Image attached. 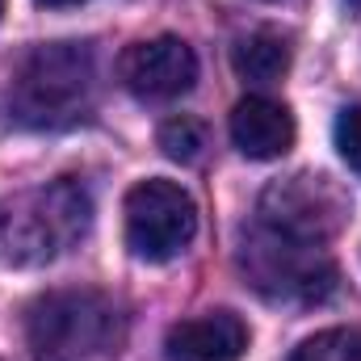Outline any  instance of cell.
Wrapping results in <instances>:
<instances>
[{
    "mask_svg": "<svg viewBox=\"0 0 361 361\" xmlns=\"http://www.w3.org/2000/svg\"><path fill=\"white\" fill-rule=\"evenodd\" d=\"M97 55L89 42H42L34 47L8 89L13 118L34 130H63L92 114Z\"/></svg>",
    "mask_w": 361,
    "mask_h": 361,
    "instance_id": "6da1fadb",
    "label": "cell"
},
{
    "mask_svg": "<svg viewBox=\"0 0 361 361\" xmlns=\"http://www.w3.org/2000/svg\"><path fill=\"white\" fill-rule=\"evenodd\" d=\"M92 227V193L76 177L47 180L17 202H8L0 219V252L4 261L34 269L72 252Z\"/></svg>",
    "mask_w": 361,
    "mask_h": 361,
    "instance_id": "7a4b0ae2",
    "label": "cell"
},
{
    "mask_svg": "<svg viewBox=\"0 0 361 361\" xmlns=\"http://www.w3.org/2000/svg\"><path fill=\"white\" fill-rule=\"evenodd\" d=\"M25 341L34 357L89 361L118 345V307L97 290H51L25 307Z\"/></svg>",
    "mask_w": 361,
    "mask_h": 361,
    "instance_id": "3957f363",
    "label": "cell"
},
{
    "mask_svg": "<svg viewBox=\"0 0 361 361\" xmlns=\"http://www.w3.org/2000/svg\"><path fill=\"white\" fill-rule=\"evenodd\" d=\"M240 269L248 277V286L269 298V302H298V307H315L328 302L336 294V261L315 248V244H298L269 231L265 223H257L252 231H244L240 240Z\"/></svg>",
    "mask_w": 361,
    "mask_h": 361,
    "instance_id": "277c9868",
    "label": "cell"
},
{
    "mask_svg": "<svg viewBox=\"0 0 361 361\" xmlns=\"http://www.w3.org/2000/svg\"><path fill=\"white\" fill-rule=\"evenodd\" d=\"M261 223L298 244L324 248L332 235L345 231L353 202L328 173H290L261 189Z\"/></svg>",
    "mask_w": 361,
    "mask_h": 361,
    "instance_id": "5b68a950",
    "label": "cell"
},
{
    "mask_svg": "<svg viewBox=\"0 0 361 361\" xmlns=\"http://www.w3.org/2000/svg\"><path fill=\"white\" fill-rule=\"evenodd\" d=\"M122 214H126V248L147 265H164L180 257L197 235V206L177 180H139L126 193Z\"/></svg>",
    "mask_w": 361,
    "mask_h": 361,
    "instance_id": "8992f818",
    "label": "cell"
},
{
    "mask_svg": "<svg viewBox=\"0 0 361 361\" xmlns=\"http://www.w3.org/2000/svg\"><path fill=\"white\" fill-rule=\"evenodd\" d=\"M118 76L143 101H173L197 85V55L189 42H180L173 34L143 38V42H130L122 51Z\"/></svg>",
    "mask_w": 361,
    "mask_h": 361,
    "instance_id": "52a82bcc",
    "label": "cell"
},
{
    "mask_svg": "<svg viewBox=\"0 0 361 361\" xmlns=\"http://www.w3.org/2000/svg\"><path fill=\"white\" fill-rule=\"evenodd\" d=\"M248 349V324L235 311H206L180 319L164 336L169 361H240Z\"/></svg>",
    "mask_w": 361,
    "mask_h": 361,
    "instance_id": "ba28073f",
    "label": "cell"
},
{
    "mask_svg": "<svg viewBox=\"0 0 361 361\" xmlns=\"http://www.w3.org/2000/svg\"><path fill=\"white\" fill-rule=\"evenodd\" d=\"M294 114L273 97H244L231 109V143L248 160H277L294 147Z\"/></svg>",
    "mask_w": 361,
    "mask_h": 361,
    "instance_id": "9c48e42d",
    "label": "cell"
},
{
    "mask_svg": "<svg viewBox=\"0 0 361 361\" xmlns=\"http://www.w3.org/2000/svg\"><path fill=\"white\" fill-rule=\"evenodd\" d=\"M231 68L248 85H277L290 72V42L273 30H257L231 47Z\"/></svg>",
    "mask_w": 361,
    "mask_h": 361,
    "instance_id": "30bf717a",
    "label": "cell"
},
{
    "mask_svg": "<svg viewBox=\"0 0 361 361\" xmlns=\"http://www.w3.org/2000/svg\"><path fill=\"white\" fill-rule=\"evenodd\" d=\"M290 361H361V328H328L307 336Z\"/></svg>",
    "mask_w": 361,
    "mask_h": 361,
    "instance_id": "8fae6325",
    "label": "cell"
},
{
    "mask_svg": "<svg viewBox=\"0 0 361 361\" xmlns=\"http://www.w3.org/2000/svg\"><path fill=\"white\" fill-rule=\"evenodd\" d=\"M156 143H160V152H164L169 160L193 164V160H202V152H206V126H202L197 118H189V114H177V118H169V122L160 126Z\"/></svg>",
    "mask_w": 361,
    "mask_h": 361,
    "instance_id": "7c38bea8",
    "label": "cell"
},
{
    "mask_svg": "<svg viewBox=\"0 0 361 361\" xmlns=\"http://www.w3.org/2000/svg\"><path fill=\"white\" fill-rule=\"evenodd\" d=\"M332 143L341 152V160L361 177V105H345L332 122Z\"/></svg>",
    "mask_w": 361,
    "mask_h": 361,
    "instance_id": "4fadbf2b",
    "label": "cell"
},
{
    "mask_svg": "<svg viewBox=\"0 0 361 361\" xmlns=\"http://www.w3.org/2000/svg\"><path fill=\"white\" fill-rule=\"evenodd\" d=\"M42 8H72V4H85V0H38Z\"/></svg>",
    "mask_w": 361,
    "mask_h": 361,
    "instance_id": "5bb4252c",
    "label": "cell"
},
{
    "mask_svg": "<svg viewBox=\"0 0 361 361\" xmlns=\"http://www.w3.org/2000/svg\"><path fill=\"white\" fill-rule=\"evenodd\" d=\"M349 4H357V8H361V0H349Z\"/></svg>",
    "mask_w": 361,
    "mask_h": 361,
    "instance_id": "9a60e30c",
    "label": "cell"
},
{
    "mask_svg": "<svg viewBox=\"0 0 361 361\" xmlns=\"http://www.w3.org/2000/svg\"><path fill=\"white\" fill-rule=\"evenodd\" d=\"M30 361H47V357H30Z\"/></svg>",
    "mask_w": 361,
    "mask_h": 361,
    "instance_id": "2e32d148",
    "label": "cell"
},
{
    "mask_svg": "<svg viewBox=\"0 0 361 361\" xmlns=\"http://www.w3.org/2000/svg\"><path fill=\"white\" fill-rule=\"evenodd\" d=\"M0 13H4V0H0Z\"/></svg>",
    "mask_w": 361,
    "mask_h": 361,
    "instance_id": "e0dca14e",
    "label": "cell"
}]
</instances>
